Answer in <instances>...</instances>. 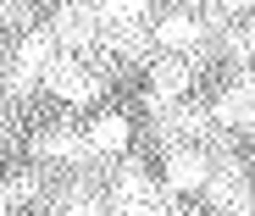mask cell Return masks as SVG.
Masks as SVG:
<instances>
[{
  "label": "cell",
  "instance_id": "3",
  "mask_svg": "<svg viewBox=\"0 0 255 216\" xmlns=\"http://www.w3.org/2000/svg\"><path fill=\"white\" fill-rule=\"evenodd\" d=\"M45 83L67 100V106H89L95 95H100V78L89 72V67H78V61H67V56H56L50 61V72H45Z\"/></svg>",
  "mask_w": 255,
  "mask_h": 216
},
{
  "label": "cell",
  "instance_id": "2",
  "mask_svg": "<svg viewBox=\"0 0 255 216\" xmlns=\"http://www.w3.org/2000/svg\"><path fill=\"white\" fill-rule=\"evenodd\" d=\"M189 83H194V67L178 61V56H161L150 67V111H166V106H178L189 95Z\"/></svg>",
  "mask_w": 255,
  "mask_h": 216
},
{
  "label": "cell",
  "instance_id": "11",
  "mask_svg": "<svg viewBox=\"0 0 255 216\" xmlns=\"http://www.w3.org/2000/svg\"><path fill=\"white\" fill-rule=\"evenodd\" d=\"M56 216H100V211H95V200H89V194H78V200H72V205H61Z\"/></svg>",
  "mask_w": 255,
  "mask_h": 216
},
{
  "label": "cell",
  "instance_id": "9",
  "mask_svg": "<svg viewBox=\"0 0 255 216\" xmlns=\"http://www.w3.org/2000/svg\"><path fill=\"white\" fill-rule=\"evenodd\" d=\"M200 39H205L200 17H183V11H178V17H161V22H155V45L172 50V56H178V50H194Z\"/></svg>",
  "mask_w": 255,
  "mask_h": 216
},
{
  "label": "cell",
  "instance_id": "10",
  "mask_svg": "<svg viewBox=\"0 0 255 216\" xmlns=\"http://www.w3.org/2000/svg\"><path fill=\"white\" fill-rule=\"evenodd\" d=\"M89 150H95V155H117V150H128V116L106 111V116L89 127Z\"/></svg>",
  "mask_w": 255,
  "mask_h": 216
},
{
  "label": "cell",
  "instance_id": "12",
  "mask_svg": "<svg viewBox=\"0 0 255 216\" xmlns=\"http://www.w3.org/2000/svg\"><path fill=\"white\" fill-rule=\"evenodd\" d=\"M11 6H17V0H0V17H6V11H11Z\"/></svg>",
  "mask_w": 255,
  "mask_h": 216
},
{
  "label": "cell",
  "instance_id": "8",
  "mask_svg": "<svg viewBox=\"0 0 255 216\" xmlns=\"http://www.w3.org/2000/svg\"><path fill=\"white\" fill-rule=\"evenodd\" d=\"M100 28L106 33H139L144 22H150V6L144 0H100Z\"/></svg>",
  "mask_w": 255,
  "mask_h": 216
},
{
  "label": "cell",
  "instance_id": "5",
  "mask_svg": "<svg viewBox=\"0 0 255 216\" xmlns=\"http://www.w3.org/2000/svg\"><path fill=\"white\" fill-rule=\"evenodd\" d=\"M217 122H228V127H255V78H244V83H233V89L217 100V111H211Z\"/></svg>",
  "mask_w": 255,
  "mask_h": 216
},
{
  "label": "cell",
  "instance_id": "7",
  "mask_svg": "<svg viewBox=\"0 0 255 216\" xmlns=\"http://www.w3.org/2000/svg\"><path fill=\"white\" fill-rule=\"evenodd\" d=\"M33 155H45V161H83V155H89V133H72V127H45V133L33 139Z\"/></svg>",
  "mask_w": 255,
  "mask_h": 216
},
{
  "label": "cell",
  "instance_id": "13",
  "mask_svg": "<svg viewBox=\"0 0 255 216\" xmlns=\"http://www.w3.org/2000/svg\"><path fill=\"white\" fill-rule=\"evenodd\" d=\"M117 216H128V211H117Z\"/></svg>",
  "mask_w": 255,
  "mask_h": 216
},
{
  "label": "cell",
  "instance_id": "1",
  "mask_svg": "<svg viewBox=\"0 0 255 216\" xmlns=\"http://www.w3.org/2000/svg\"><path fill=\"white\" fill-rule=\"evenodd\" d=\"M111 200H117V211H128V216H155V211H161V194H155V183H150L144 166H122L117 178H111Z\"/></svg>",
  "mask_w": 255,
  "mask_h": 216
},
{
  "label": "cell",
  "instance_id": "6",
  "mask_svg": "<svg viewBox=\"0 0 255 216\" xmlns=\"http://www.w3.org/2000/svg\"><path fill=\"white\" fill-rule=\"evenodd\" d=\"M205 178H211V161L200 150H172V161H166V189L189 194V189H205Z\"/></svg>",
  "mask_w": 255,
  "mask_h": 216
},
{
  "label": "cell",
  "instance_id": "4",
  "mask_svg": "<svg viewBox=\"0 0 255 216\" xmlns=\"http://www.w3.org/2000/svg\"><path fill=\"white\" fill-rule=\"evenodd\" d=\"M61 45H100V11L95 6H61L56 11V28H50Z\"/></svg>",
  "mask_w": 255,
  "mask_h": 216
}]
</instances>
